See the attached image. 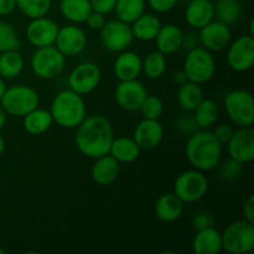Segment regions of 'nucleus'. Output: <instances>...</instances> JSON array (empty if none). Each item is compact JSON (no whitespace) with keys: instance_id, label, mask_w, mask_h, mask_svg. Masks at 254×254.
Returning <instances> with one entry per match:
<instances>
[{"instance_id":"4468645a","label":"nucleus","mask_w":254,"mask_h":254,"mask_svg":"<svg viewBox=\"0 0 254 254\" xmlns=\"http://www.w3.org/2000/svg\"><path fill=\"white\" fill-rule=\"evenodd\" d=\"M228 155L232 160L246 165L254 159V130L251 127L233 131L227 141Z\"/></svg>"},{"instance_id":"37998d69","label":"nucleus","mask_w":254,"mask_h":254,"mask_svg":"<svg viewBox=\"0 0 254 254\" xmlns=\"http://www.w3.org/2000/svg\"><path fill=\"white\" fill-rule=\"evenodd\" d=\"M243 213H245V220H247L248 222L254 223V196L251 195L247 198V201L245 202L243 206Z\"/></svg>"},{"instance_id":"6e6552de","label":"nucleus","mask_w":254,"mask_h":254,"mask_svg":"<svg viewBox=\"0 0 254 254\" xmlns=\"http://www.w3.org/2000/svg\"><path fill=\"white\" fill-rule=\"evenodd\" d=\"M31 69L39 78L54 79L64 72L66 66V57L56 49V46L36 49L31 57Z\"/></svg>"},{"instance_id":"bb28decb","label":"nucleus","mask_w":254,"mask_h":254,"mask_svg":"<svg viewBox=\"0 0 254 254\" xmlns=\"http://www.w3.org/2000/svg\"><path fill=\"white\" fill-rule=\"evenodd\" d=\"M60 10L68 21L82 24L92 12L91 0H60Z\"/></svg>"},{"instance_id":"f8f14e48","label":"nucleus","mask_w":254,"mask_h":254,"mask_svg":"<svg viewBox=\"0 0 254 254\" xmlns=\"http://www.w3.org/2000/svg\"><path fill=\"white\" fill-rule=\"evenodd\" d=\"M227 62L236 72L250 71L254 64V37L243 35L228 45Z\"/></svg>"},{"instance_id":"a211bd4d","label":"nucleus","mask_w":254,"mask_h":254,"mask_svg":"<svg viewBox=\"0 0 254 254\" xmlns=\"http://www.w3.org/2000/svg\"><path fill=\"white\" fill-rule=\"evenodd\" d=\"M164 136V128L159 119L144 118L134 130L133 139L141 150L155 149L161 143Z\"/></svg>"},{"instance_id":"39448f33","label":"nucleus","mask_w":254,"mask_h":254,"mask_svg":"<svg viewBox=\"0 0 254 254\" xmlns=\"http://www.w3.org/2000/svg\"><path fill=\"white\" fill-rule=\"evenodd\" d=\"M222 251L231 254H246L254 250V223L238 220L230 223L222 233Z\"/></svg>"},{"instance_id":"0eeeda50","label":"nucleus","mask_w":254,"mask_h":254,"mask_svg":"<svg viewBox=\"0 0 254 254\" xmlns=\"http://www.w3.org/2000/svg\"><path fill=\"white\" fill-rule=\"evenodd\" d=\"M227 116L238 128L252 127L254 122V99L246 89H235L225 97Z\"/></svg>"},{"instance_id":"dca6fc26","label":"nucleus","mask_w":254,"mask_h":254,"mask_svg":"<svg viewBox=\"0 0 254 254\" xmlns=\"http://www.w3.org/2000/svg\"><path fill=\"white\" fill-rule=\"evenodd\" d=\"M200 44L208 51H222L227 49L230 42L232 41V31L230 25L221 21H211L200 29Z\"/></svg>"},{"instance_id":"1a4fd4ad","label":"nucleus","mask_w":254,"mask_h":254,"mask_svg":"<svg viewBox=\"0 0 254 254\" xmlns=\"http://www.w3.org/2000/svg\"><path fill=\"white\" fill-rule=\"evenodd\" d=\"M208 191V180L200 170H188L178 176L174 184V193L184 203L196 202L205 197Z\"/></svg>"},{"instance_id":"f03ea898","label":"nucleus","mask_w":254,"mask_h":254,"mask_svg":"<svg viewBox=\"0 0 254 254\" xmlns=\"http://www.w3.org/2000/svg\"><path fill=\"white\" fill-rule=\"evenodd\" d=\"M188 161L200 171H210L220 164L222 158V144L212 131L201 130L189 138L185 148Z\"/></svg>"},{"instance_id":"4c0bfd02","label":"nucleus","mask_w":254,"mask_h":254,"mask_svg":"<svg viewBox=\"0 0 254 254\" xmlns=\"http://www.w3.org/2000/svg\"><path fill=\"white\" fill-rule=\"evenodd\" d=\"M241 171H242V164L237 163V161L232 160L227 161L226 164H223L222 169H221V175L226 180H235L240 176Z\"/></svg>"},{"instance_id":"423d86ee","label":"nucleus","mask_w":254,"mask_h":254,"mask_svg":"<svg viewBox=\"0 0 254 254\" xmlns=\"http://www.w3.org/2000/svg\"><path fill=\"white\" fill-rule=\"evenodd\" d=\"M184 72L189 81L205 84L213 78L216 72V62L211 51L205 47H193L189 51L184 62Z\"/></svg>"},{"instance_id":"9b49d317","label":"nucleus","mask_w":254,"mask_h":254,"mask_svg":"<svg viewBox=\"0 0 254 254\" xmlns=\"http://www.w3.org/2000/svg\"><path fill=\"white\" fill-rule=\"evenodd\" d=\"M101 68L93 62H83L74 67L68 74V88L81 96L91 93L101 82Z\"/></svg>"},{"instance_id":"f704fd0d","label":"nucleus","mask_w":254,"mask_h":254,"mask_svg":"<svg viewBox=\"0 0 254 254\" xmlns=\"http://www.w3.org/2000/svg\"><path fill=\"white\" fill-rule=\"evenodd\" d=\"M52 0H16V7L30 19L46 16L51 9Z\"/></svg>"},{"instance_id":"7ed1b4c3","label":"nucleus","mask_w":254,"mask_h":254,"mask_svg":"<svg viewBox=\"0 0 254 254\" xmlns=\"http://www.w3.org/2000/svg\"><path fill=\"white\" fill-rule=\"evenodd\" d=\"M50 113L57 126L66 129H76L86 118V102L81 94L69 88L64 89L56 94L51 103Z\"/></svg>"},{"instance_id":"4be33fe9","label":"nucleus","mask_w":254,"mask_h":254,"mask_svg":"<svg viewBox=\"0 0 254 254\" xmlns=\"http://www.w3.org/2000/svg\"><path fill=\"white\" fill-rule=\"evenodd\" d=\"M92 179L101 186L113 184L119 175V163L112 155L99 156L94 159V164L91 170Z\"/></svg>"},{"instance_id":"a19ab883","label":"nucleus","mask_w":254,"mask_h":254,"mask_svg":"<svg viewBox=\"0 0 254 254\" xmlns=\"http://www.w3.org/2000/svg\"><path fill=\"white\" fill-rule=\"evenodd\" d=\"M87 24V26L92 30H101L102 27L106 24V15L101 14V12H97L92 10L91 14L88 15V17L84 21Z\"/></svg>"},{"instance_id":"864d4df0","label":"nucleus","mask_w":254,"mask_h":254,"mask_svg":"<svg viewBox=\"0 0 254 254\" xmlns=\"http://www.w3.org/2000/svg\"><path fill=\"white\" fill-rule=\"evenodd\" d=\"M240 1H242V0H240Z\"/></svg>"},{"instance_id":"de8ad7c7","label":"nucleus","mask_w":254,"mask_h":254,"mask_svg":"<svg viewBox=\"0 0 254 254\" xmlns=\"http://www.w3.org/2000/svg\"><path fill=\"white\" fill-rule=\"evenodd\" d=\"M6 83H5V81H4V78H2L1 76H0V99L2 98V96H4V93H5V91H6Z\"/></svg>"},{"instance_id":"603ef678","label":"nucleus","mask_w":254,"mask_h":254,"mask_svg":"<svg viewBox=\"0 0 254 254\" xmlns=\"http://www.w3.org/2000/svg\"><path fill=\"white\" fill-rule=\"evenodd\" d=\"M210 1H213V0H210Z\"/></svg>"},{"instance_id":"412c9836","label":"nucleus","mask_w":254,"mask_h":254,"mask_svg":"<svg viewBox=\"0 0 254 254\" xmlns=\"http://www.w3.org/2000/svg\"><path fill=\"white\" fill-rule=\"evenodd\" d=\"M215 16L213 4L210 0H191L185 11V19L189 26L200 30L211 22Z\"/></svg>"},{"instance_id":"3c124183","label":"nucleus","mask_w":254,"mask_h":254,"mask_svg":"<svg viewBox=\"0 0 254 254\" xmlns=\"http://www.w3.org/2000/svg\"><path fill=\"white\" fill-rule=\"evenodd\" d=\"M5 253V251L4 250H2V248L1 247H0V254H4Z\"/></svg>"},{"instance_id":"ddd939ff","label":"nucleus","mask_w":254,"mask_h":254,"mask_svg":"<svg viewBox=\"0 0 254 254\" xmlns=\"http://www.w3.org/2000/svg\"><path fill=\"white\" fill-rule=\"evenodd\" d=\"M146 96H148V92H146L145 86L138 79L119 81L114 91L117 104L127 112L139 111Z\"/></svg>"},{"instance_id":"393cba45","label":"nucleus","mask_w":254,"mask_h":254,"mask_svg":"<svg viewBox=\"0 0 254 254\" xmlns=\"http://www.w3.org/2000/svg\"><path fill=\"white\" fill-rule=\"evenodd\" d=\"M140 146L133 138L119 136L114 138L109 149V155L113 156L119 164H129L135 161L140 155Z\"/></svg>"},{"instance_id":"f3484780","label":"nucleus","mask_w":254,"mask_h":254,"mask_svg":"<svg viewBox=\"0 0 254 254\" xmlns=\"http://www.w3.org/2000/svg\"><path fill=\"white\" fill-rule=\"evenodd\" d=\"M55 46L64 57L77 56L83 52L87 46L86 32L76 25H67L61 27L59 29Z\"/></svg>"},{"instance_id":"79ce46f5","label":"nucleus","mask_w":254,"mask_h":254,"mask_svg":"<svg viewBox=\"0 0 254 254\" xmlns=\"http://www.w3.org/2000/svg\"><path fill=\"white\" fill-rule=\"evenodd\" d=\"M233 131H235V129H233V127L231 126V124H221V126H218L217 128H216V130L213 131V135L216 136V139H217L221 144H225L230 140Z\"/></svg>"},{"instance_id":"f257e3e1","label":"nucleus","mask_w":254,"mask_h":254,"mask_svg":"<svg viewBox=\"0 0 254 254\" xmlns=\"http://www.w3.org/2000/svg\"><path fill=\"white\" fill-rule=\"evenodd\" d=\"M114 139L113 127L103 116L86 117L76 128L74 144L81 154L97 159L109 154Z\"/></svg>"},{"instance_id":"58836bf2","label":"nucleus","mask_w":254,"mask_h":254,"mask_svg":"<svg viewBox=\"0 0 254 254\" xmlns=\"http://www.w3.org/2000/svg\"><path fill=\"white\" fill-rule=\"evenodd\" d=\"M179 0H148L149 6L155 12H168L176 6Z\"/></svg>"},{"instance_id":"2eb2a0df","label":"nucleus","mask_w":254,"mask_h":254,"mask_svg":"<svg viewBox=\"0 0 254 254\" xmlns=\"http://www.w3.org/2000/svg\"><path fill=\"white\" fill-rule=\"evenodd\" d=\"M59 25L54 20L46 16L31 19L26 26V39L30 44L36 49L55 45L57 34H59Z\"/></svg>"},{"instance_id":"cd10ccee","label":"nucleus","mask_w":254,"mask_h":254,"mask_svg":"<svg viewBox=\"0 0 254 254\" xmlns=\"http://www.w3.org/2000/svg\"><path fill=\"white\" fill-rule=\"evenodd\" d=\"M22 118H24V129L31 135H41L46 133L54 123L50 111L40 109L39 107Z\"/></svg>"},{"instance_id":"2f4dec72","label":"nucleus","mask_w":254,"mask_h":254,"mask_svg":"<svg viewBox=\"0 0 254 254\" xmlns=\"http://www.w3.org/2000/svg\"><path fill=\"white\" fill-rule=\"evenodd\" d=\"M24 68V59L17 50L0 54V76L11 79L19 76Z\"/></svg>"},{"instance_id":"8fccbe9b","label":"nucleus","mask_w":254,"mask_h":254,"mask_svg":"<svg viewBox=\"0 0 254 254\" xmlns=\"http://www.w3.org/2000/svg\"><path fill=\"white\" fill-rule=\"evenodd\" d=\"M248 35H251V36L254 37V20L253 19L250 21V34Z\"/></svg>"},{"instance_id":"72a5a7b5","label":"nucleus","mask_w":254,"mask_h":254,"mask_svg":"<svg viewBox=\"0 0 254 254\" xmlns=\"http://www.w3.org/2000/svg\"><path fill=\"white\" fill-rule=\"evenodd\" d=\"M166 59L165 55L156 51L149 52L145 59L141 60V72H144L148 78L158 79L165 73Z\"/></svg>"},{"instance_id":"20e7f679","label":"nucleus","mask_w":254,"mask_h":254,"mask_svg":"<svg viewBox=\"0 0 254 254\" xmlns=\"http://www.w3.org/2000/svg\"><path fill=\"white\" fill-rule=\"evenodd\" d=\"M40 104V96L32 87L16 84L6 88L0 99V106L6 114L14 117H25L36 109Z\"/></svg>"},{"instance_id":"9d476101","label":"nucleus","mask_w":254,"mask_h":254,"mask_svg":"<svg viewBox=\"0 0 254 254\" xmlns=\"http://www.w3.org/2000/svg\"><path fill=\"white\" fill-rule=\"evenodd\" d=\"M134 36L131 31L130 24L121 21V20H112L104 24L101 29V41L106 50L111 52L126 51L133 42Z\"/></svg>"},{"instance_id":"6ab92c4d","label":"nucleus","mask_w":254,"mask_h":254,"mask_svg":"<svg viewBox=\"0 0 254 254\" xmlns=\"http://www.w3.org/2000/svg\"><path fill=\"white\" fill-rule=\"evenodd\" d=\"M192 250L196 254H218L222 251V236L212 226L200 228L192 241Z\"/></svg>"},{"instance_id":"c85d7f7f","label":"nucleus","mask_w":254,"mask_h":254,"mask_svg":"<svg viewBox=\"0 0 254 254\" xmlns=\"http://www.w3.org/2000/svg\"><path fill=\"white\" fill-rule=\"evenodd\" d=\"M203 98L205 97H203L202 87L195 82L188 81L180 86L178 91L179 106L186 112H193V109L200 104Z\"/></svg>"},{"instance_id":"c756f323","label":"nucleus","mask_w":254,"mask_h":254,"mask_svg":"<svg viewBox=\"0 0 254 254\" xmlns=\"http://www.w3.org/2000/svg\"><path fill=\"white\" fill-rule=\"evenodd\" d=\"M193 113H195L193 114L195 123L200 128L207 129L216 123V121L218 119V114H220V109L215 101L203 98L200 104L193 109Z\"/></svg>"},{"instance_id":"b1692460","label":"nucleus","mask_w":254,"mask_h":254,"mask_svg":"<svg viewBox=\"0 0 254 254\" xmlns=\"http://www.w3.org/2000/svg\"><path fill=\"white\" fill-rule=\"evenodd\" d=\"M156 217L166 223L175 222L184 212V202L175 193H165L160 196L154 206Z\"/></svg>"},{"instance_id":"09e8293b","label":"nucleus","mask_w":254,"mask_h":254,"mask_svg":"<svg viewBox=\"0 0 254 254\" xmlns=\"http://www.w3.org/2000/svg\"><path fill=\"white\" fill-rule=\"evenodd\" d=\"M5 148H6V144H5L4 138H2V136L0 135V156H1L2 154H4Z\"/></svg>"},{"instance_id":"49530a36","label":"nucleus","mask_w":254,"mask_h":254,"mask_svg":"<svg viewBox=\"0 0 254 254\" xmlns=\"http://www.w3.org/2000/svg\"><path fill=\"white\" fill-rule=\"evenodd\" d=\"M6 124V112L2 109V107L0 106V130L4 128V126Z\"/></svg>"},{"instance_id":"7c9ffc66","label":"nucleus","mask_w":254,"mask_h":254,"mask_svg":"<svg viewBox=\"0 0 254 254\" xmlns=\"http://www.w3.org/2000/svg\"><path fill=\"white\" fill-rule=\"evenodd\" d=\"M114 11L118 20L133 24L145 12V0H117Z\"/></svg>"},{"instance_id":"a878e982","label":"nucleus","mask_w":254,"mask_h":254,"mask_svg":"<svg viewBox=\"0 0 254 254\" xmlns=\"http://www.w3.org/2000/svg\"><path fill=\"white\" fill-rule=\"evenodd\" d=\"M130 27L134 39L140 41H153L160 30L161 21L155 15L144 12L133 24H130Z\"/></svg>"},{"instance_id":"ea45409f","label":"nucleus","mask_w":254,"mask_h":254,"mask_svg":"<svg viewBox=\"0 0 254 254\" xmlns=\"http://www.w3.org/2000/svg\"><path fill=\"white\" fill-rule=\"evenodd\" d=\"M116 2L117 0H91V6L93 11L107 15L109 12L114 11Z\"/></svg>"},{"instance_id":"c03bdc74","label":"nucleus","mask_w":254,"mask_h":254,"mask_svg":"<svg viewBox=\"0 0 254 254\" xmlns=\"http://www.w3.org/2000/svg\"><path fill=\"white\" fill-rule=\"evenodd\" d=\"M16 9V0H0V16L11 14Z\"/></svg>"},{"instance_id":"5701e85b","label":"nucleus","mask_w":254,"mask_h":254,"mask_svg":"<svg viewBox=\"0 0 254 254\" xmlns=\"http://www.w3.org/2000/svg\"><path fill=\"white\" fill-rule=\"evenodd\" d=\"M184 32L179 26L168 24L165 26L161 25L158 35L155 37L156 50L164 55L175 54L183 47Z\"/></svg>"},{"instance_id":"a18cd8bd","label":"nucleus","mask_w":254,"mask_h":254,"mask_svg":"<svg viewBox=\"0 0 254 254\" xmlns=\"http://www.w3.org/2000/svg\"><path fill=\"white\" fill-rule=\"evenodd\" d=\"M173 81H174V83L178 84V86L180 87V86H183L184 83H186V82L189 81V78H188V76H186L185 72H184V69H181V71L175 72V73L173 74Z\"/></svg>"},{"instance_id":"e433bc0d","label":"nucleus","mask_w":254,"mask_h":254,"mask_svg":"<svg viewBox=\"0 0 254 254\" xmlns=\"http://www.w3.org/2000/svg\"><path fill=\"white\" fill-rule=\"evenodd\" d=\"M139 111L141 112L144 118L159 119L164 112L163 101L156 96H146Z\"/></svg>"},{"instance_id":"c9c22d12","label":"nucleus","mask_w":254,"mask_h":254,"mask_svg":"<svg viewBox=\"0 0 254 254\" xmlns=\"http://www.w3.org/2000/svg\"><path fill=\"white\" fill-rule=\"evenodd\" d=\"M19 35L16 30L6 21H0V54L20 49Z\"/></svg>"},{"instance_id":"aec40b11","label":"nucleus","mask_w":254,"mask_h":254,"mask_svg":"<svg viewBox=\"0 0 254 254\" xmlns=\"http://www.w3.org/2000/svg\"><path fill=\"white\" fill-rule=\"evenodd\" d=\"M114 73L119 81L136 79L141 73V57L128 50L119 52L114 61Z\"/></svg>"},{"instance_id":"473e14b6","label":"nucleus","mask_w":254,"mask_h":254,"mask_svg":"<svg viewBox=\"0 0 254 254\" xmlns=\"http://www.w3.org/2000/svg\"><path fill=\"white\" fill-rule=\"evenodd\" d=\"M213 10L218 21L227 25L236 24L242 14L240 0H216Z\"/></svg>"}]
</instances>
